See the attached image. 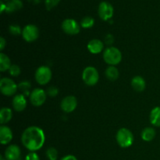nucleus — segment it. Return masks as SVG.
<instances>
[{"instance_id":"obj_1","label":"nucleus","mask_w":160,"mask_h":160,"mask_svg":"<svg viewBox=\"0 0 160 160\" xmlns=\"http://www.w3.org/2000/svg\"><path fill=\"white\" fill-rule=\"evenodd\" d=\"M45 142V134L42 128L31 126L26 128L21 135V142L30 152H36L43 147Z\"/></svg>"},{"instance_id":"obj_2","label":"nucleus","mask_w":160,"mask_h":160,"mask_svg":"<svg viewBox=\"0 0 160 160\" xmlns=\"http://www.w3.org/2000/svg\"><path fill=\"white\" fill-rule=\"evenodd\" d=\"M103 59L109 65L116 66L121 62L122 53L116 47L109 46L104 50Z\"/></svg>"},{"instance_id":"obj_3","label":"nucleus","mask_w":160,"mask_h":160,"mask_svg":"<svg viewBox=\"0 0 160 160\" xmlns=\"http://www.w3.org/2000/svg\"><path fill=\"white\" fill-rule=\"evenodd\" d=\"M116 139L121 148H129L134 143V135L128 128H120L117 133Z\"/></svg>"},{"instance_id":"obj_4","label":"nucleus","mask_w":160,"mask_h":160,"mask_svg":"<svg viewBox=\"0 0 160 160\" xmlns=\"http://www.w3.org/2000/svg\"><path fill=\"white\" fill-rule=\"evenodd\" d=\"M82 80L88 86H94L98 82L99 74L97 69L94 67H87L82 73Z\"/></svg>"},{"instance_id":"obj_5","label":"nucleus","mask_w":160,"mask_h":160,"mask_svg":"<svg viewBox=\"0 0 160 160\" xmlns=\"http://www.w3.org/2000/svg\"><path fill=\"white\" fill-rule=\"evenodd\" d=\"M36 81L40 85H45L52 79V70L47 66H41L36 70L34 74Z\"/></svg>"},{"instance_id":"obj_6","label":"nucleus","mask_w":160,"mask_h":160,"mask_svg":"<svg viewBox=\"0 0 160 160\" xmlns=\"http://www.w3.org/2000/svg\"><path fill=\"white\" fill-rule=\"evenodd\" d=\"M18 90V85L8 78H3L0 80V91L6 96H12L15 95Z\"/></svg>"},{"instance_id":"obj_7","label":"nucleus","mask_w":160,"mask_h":160,"mask_svg":"<svg viewBox=\"0 0 160 160\" xmlns=\"http://www.w3.org/2000/svg\"><path fill=\"white\" fill-rule=\"evenodd\" d=\"M31 104L36 107L42 106L47 98V93L42 88H35L31 92L29 96Z\"/></svg>"},{"instance_id":"obj_8","label":"nucleus","mask_w":160,"mask_h":160,"mask_svg":"<svg viewBox=\"0 0 160 160\" xmlns=\"http://www.w3.org/2000/svg\"><path fill=\"white\" fill-rule=\"evenodd\" d=\"M39 36V30L34 24H28L22 31V37L27 42H33L38 39Z\"/></svg>"},{"instance_id":"obj_9","label":"nucleus","mask_w":160,"mask_h":160,"mask_svg":"<svg viewBox=\"0 0 160 160\" xmlns=\"http://www.w3.org/2000/svg\"><path fill=\"white\" fill-rule=\"evenodd\" d=\"M98 13L100 18L105 21L111 20L114 13L113 6L108 2H102L98 6Z\"/></svg>"},{"instance_id":"obj_10","label":"nucleus","mask_w":160,"mask_h":160,"mask_svg":"<svg viewBox=\"0 0 160 160\" xmlns=\"http://www.w3.org/2000/svg\"><path fill=\"white\" fill-rule=\"evenodd\" d=\"M62 29L66 34L70 35H75L80 32L81 27L78 22L71 18L66 19L62 23Z\"/></svg>"},{"instance_id":"obj_11","label":"nucleus","mask_w":160,"mask_h":160,"mask_svg":"<svg viewBox=\"0 0 160 160\" xmlns=\"http://www.w3.org/2000/svg\"><path fill=\"white\" fill-rule=\"evenodd\" d=\"M77 106H78V100H77L76 97L73 96V95L65 97L60 103L61 109L67 113L73 112L76 109Z\"/></svg>"},{"instance_id":"obj_12","label":"nucleus","mask_w":160,"mask_h":160,"mask_svg":"<svg viewBox=\"0 0 160 160\" xmlns=\"http://www.w3.org/2000/svg\"><path fill=\"white\" fill-rule=\"evenodd\" d=\"M4 156L7 160H19L21 156L20 147L17 145H10L5 151Z\"/></svg>"},{"instance_id":"obj_13","label":"nucleus","mask_w":160,"mask_h":160,"mask_svg":"<svg viewBox=\"0 0 160 160\" xmlns=\"http://www.w3.org/2000/svg\"><path fill=\"white\" fill-rule=\"evenodd\" d=\"M12 105L14 110L17 112H22L27 107L26 96L23 95V94L16 95L12 101Z\"/></svg>"},{"instance_id":"obj_14","label":"nucleus","mask_w":160,"mask_h":160,"mask_svg":"<svg viewBox=\"0 0 160 160\" xmlns=\"http://www.w3.org/2000/svg\"><path fill=\"white\" fill-rule=\"evenodd\" d=\"M12 140V132L10 128L5 125L0 127V142L2 145H7Z\"/></svg>"},{"instance_id":"obj_15","label":"nucleus","mask_w":160,"mask_h":160,"mask_svg":"<svg viewBox=\"0 0 160 160\" xmlns=\"http://www.w3.org/2000/svg\"><path fill=\"white\" fill-rule=\"evenodd\" d=\"M87 47L92 54H98L104 49V43L99 39H92L88 42Z\"/></svg>"},{"instance_id":"obj_16","label":"nucleus","mask_w":160,"mask_h":160,"mask_svg":"<svg viewBox=\"0 0 160 160\" xmlns=\"http://www.w3.org/2000/svg\"><path fill=\"white\" fill-rule=\"evenodd\" d=\"M131 86L138 92H143L146 87L145 79L141 76H135L131 80Z\"/></svg>"},{"instance_id":"obj_17","label":"nucleus","mask_w":160,"mask_h":160,"mask_svg":"<svg viewBox=\"0 0 160 160\" xmlns=\"http://www.w3.org/2000/svg\"><path fill=\"white\" fill-rule=\"evenodd\" d=\"M23 7V2L21 0H9L6 3V12L8 13L14 12L17 10H20Z\"/></svg>"},{"instance_id":"obj_18","label":"nucleus","mask_w":160,"mask_h":160,"mask_svg":"<svg viewBox=\"0 0 160 160\" xmlns=\"http://www.w3.org/2000/svg\"><path fill=\"white\" fill-rule=\"evenodd\" d=\"M150 123L155 127H160V106H156L152 109L149 117Z\"/></svg>"},{"instance_id":"obj_19","label":"nucleus","mask_w":160,"mask_h":160,"mask_svg":"<svg viewBox=\"0 0 160 160\" xmlns=\"http://www.w3.org/2000/svg\"><path fill=\"white\" fill-rule=\"evenodd\" d=\"M12 117V109L8 107L2 108L0 110V123L1 124H5L11 120Z\"/></svg>"},{"instance_id":"obj_20","label":"nucleus","mask_w":160,"mask_h":160,"mask_svg":"<svg viewBox=\"0 0 160 160\" xmlns=\"http://www.w3.org/2000/svg\"><path fill=\"white\" fill-rule=\"evenodd\" d=\"M105 73H106V77L107 78V79L111 81H117L120 76L118 69L115 66H109L106 70Z\"/></svg>"},{"instance_id":"obj_21","label":"nucleus","mask_w":160,"mask_h":160,"mask_svg":"<svg viewBox=\"0 0 160 160\" xmlns=\"http://www.w3.org/2000/svg\"><path fill=\"white\" fill-rule=\"evenodd\" d=\"M12 64H11L9 56H6L3 52L0 53V71L5 72L6 70H9Z\"/></svg>"},{"instance_id":"obj_22","label":"nucleus","mask_w":160,"mask_h":160,"mask_svg":"<svg viewBox=\"0 0 160 160\" xmlns=\"http://www.w3.org/2000/svg\"><path fill=\"white\" fill-rule=\"evenodd\" d=\"M156 132L154 128H146L142 131V139L145 142H151L156 137Z\"/></svg>"},{"instance_id":"obj_23","label":"nucleus","mask_w":160,"mask_h":160,"mask_svg":"<svg viewBox=\"0 0 160 160\" xmlns=\"http://www.w3.org/2000/svg\"><path fill=\"white\" fill-rule=\"evenodd\" d=\"M31 84L28 81H21L18 84V89L20 91L21 94H23L25 96H30L31 93Z\"/></svg>"},{"instance_id":"obj_24","label":"nucleus","mask_w":160,"mask_h":160,"mask_svg":"<svg viewBox=\"0 0 160 160\" xmlns=\"http://www.w3.org/2000/svg\"><path fill=\"white\" fill-rule=\"evenodd\" d=\"M94 24H95V20L92 17H84L81 21V28H85V29L92 28L94 26Z\"/></svg>"},{"instance_id":"obj_25","label":"nucleus","mask_w":160,"mask_h":160,"mask_svg":"<svg viewBox=\"0 0 160 160\" xmlns=\"http://www.w3.org/2000/svg\"><path fill=\"white\" fill-rule=\"evenodd\" d=\"M46 156L48 160H57L58 152L56 148L50 147L46 151Z\"/></svg>"},{"instance_id":"obj_26","label":"nucleus","mask_w":160,"mask_h":160,"mask_svg":"<svg viewBox=\"0 0 160 160\" xmlns=\"http://www.w3.org/2000/svg\"><path fill=\"white\" fill-rule=\"evenodd\" d=\"M9 31L12 35H19V34H22V31L20 27L17 24H12L9 27Z\"/></svg>"},{"instance_id":"obj_27","label":"nucleus","mask_w":160,"mask_h":160,"mask_svg":"<svg viewBox=\"0 0 160 160\" xmlns=\"http://www.w3.org/2000/svg\"><path fill=\"white\" fill-rule=\"evenodd\" d=\"M20 72H21V70H20V67L16 65V64L11 66L9 70V74L12 77H18L20 74Z\"/></svg>"},{"instance_id":"obj_28","label":"nucleus","mask_w":160,"mask_h":160,"mask_svg":"<svg viewBox=\"0 0 160 160\" xmlns=\"http://www.w3.org/2000/svg\"><path fill=\"white\" fill-rule=\"evenodd\" d=\"M59 2H60V0H45V7H46V9H48V10H50V9L56 7V6L59 4Z\"/></svg>"},{"instance_id":"obj_29","label":"nucleus","mask_w":160,"mask_h":160,"mask_svg":"<svg viewBox=\"0 0 160 160\" xmlns=\"http://www.w3.org/2000/svg\"><path fill=\"white\" fill-rule=\"evenodd\" d=\"M46 93L47 95H49V96L55 97L58 95V93H59V90H58L57 88L54 87V86H51V87L48 88Z\"/></svg>"},{"instance_id":"obj_30","label":"nucleus","mask_w":160,"mask_h":160,"mask_svg":"<svg viewBox=\"0 0 160 160\" xmlns=\"http://www.w3.org/2000/svg\"><path fill=\"white\" fill-rule=\"evenodd\" d=\"M25 160H40V158L35 152H31L27 155Z\"/></svg>"},{"instance_id":"obj_31","label":"nucleus","mask_w":160,"mask_h":160,"mask_svg":"<svg viewBox=\"0 0 160 160\" xmlns=\"http://www.w3.org/2000/svg\"><path fill=\"white\" fill-rule=\"evenodd\" d=\"M113 41H114L113 36L110 34H107V35L106 36V38H105V43L108 45H112V44L113 43Z\"/></svg>"},{"instance_id":"obj_32","label":"nucleus","mask_w":160,"mask_h":160,"mask_svg":"<svg viewBox=\"0 0 160 160\" xmlns=\"http://www.w3.org/2000/svg\"><path fill=\"white\" fill-rule=\"evenodd\" d=\"M6 45V41L5 40L4 38L3 37L0 38V50H1V51H2V50L4 49Z\"/></svg>"},{"instance_id":"obj_33","label":"nucleus","mask_w":160,"mask_h":160,"mask_svg":"<svg viewBox=\"0 0 160 160\" xmlns=\"http://www.w3.org/2000/svg\"><path fill=\"white\" fill-rule=\"evenodd\" d=\"M61 160H78V159L74 156H73V155H67V156L62 157Z\"/></svg>"},{"instance_id":"obj_34","label":"nucleus","mask_w":160,"mask_h":160,"mask_svg":"<svg viewBox=\"0 0 160 160\" xmlns=\"http://www.w3.org/2000/svg\"><path fill=\"white\" fill-rule=\"evenodd\" d=\"M0 2H1V9H0V12H1V13H2L4 11H6V4H5L2 1H1Z\"/></svg>"},{"instance_id":"obj_35","label":"nucleus","mask_w":160,"mask_h":160,"mask_svg":"<svg viewBox=\"0 0 160 160\" xmlns=\"http://www.w3.org/2000/svg\"><path fill=\"white\" fill-rule=\"evenodd\" d=\"M28 2L33 3V4H38V3H40V0H28Z\"/></svg>"},{"instance_id":"obj_36","label":"nucleus","mask_w":160,"mask_h":160,"mask_svg":"<svg viewBox=\"0 0 160 160\" xmlns=\"http://www.w3.org/2000/svg\"><path fill=\"white\" fill-rule=\"evenodd\" d=\"M0 160H7V159H3L2 158V156H1V159Z\"/></svg>"},{"instance_id":"obj_37","label":"nucleus","mask_w":160,"mask_h":160,"mask_svg":"<svg viewBox=\"0 0 160 160\" xmlns=\"http://www.w3.org/2000/svg\"><path fill=\"white\" fill-rule=\"evenodd\" d=\"M6 1H9V0H6Z\"/></svg>"}]
</instances>
